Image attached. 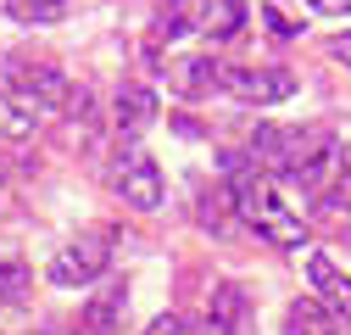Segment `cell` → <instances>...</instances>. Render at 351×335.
<instances>
[{
    "label": "cell",
    "instance_id": "cell-1",
    "mask_svg": "<svg viewBox=\"0 0 351 335\" xmlns=\"http://www.w3.org/2000/svg\"><path fill=\"white\" fill-rule=\"evenodd\" d=\"M251 162L268 168V174L301 185V190H324L335 162H340V146L324 123H306V129H279V123H262V129L245 140Z\"/></svg>",
    "mask_w": 351,
    "mask_h": 335
},
{
    "label": "cell",
    "instance_id": "cell-2",
    "mask_svg": "<svg viewBox=\"0 0 351 335\" xmlns=\"http://www.w3.org/2000/svg\"><path fill=\"white\" fill-rule=\"evenodd\" d=\"M223 168H229V185H223V190H229V207H234V218H240L245 229H256L262 240H274V246H301V240H306L301 218L285 207V196L262 179V168L251 162L245 146L229 151Z\"/></svg>",
    "mask_w": 351,
    "mask_h": 335
},
{
    "label": "cell",
    "instance_id": "cell-3",
    "mask_svg": "<svg viewBox=\"0 0 351 335\" xmlns=\"http://www.w3.org/2000/svg\"><path fill=\"white\" fill-rule=\"evenodd\" d=\"M112 190L123 196V207H134V213H156V207H162V196H167L162 168H156V157H151L140 140H123V146H117Z\"/></svg>",
    "mask_w": 351,
    "mask_h": 335
},
{
    "label": "cell",
    "instance_id": "cell-4",
    "mask_svg": "<svg viewBox=\"0 0 351 335\" xmlns=\"http://www.w3.org/2000/svg\"><path fill=\"white\" fill-rule=\"evenodd\" d=\"M106 268H112V235L106 229H90V235H78V240H67L56 251L51 268H45V279L62 285V290H78V285H101Z\"/></svg>",
    "mask_w": 351,
    "mask_h": 335
},
{
    "label": "cell",
    "instance_id": "cell-5",
    "mask_svg": "<svg viewBox=\"0 0 351 335\" xmlns=\"http://www.w3.org/2000/svg\"><path fill=\"white\" fill-rule=\"evenodd\" d=\"M229 101L240 106H274L295 95V73L290 67H223V84H217Z\"/></svg>",
    "mask_w": 351,
    "mask_h": 335
},
{
    "label": "cell",
    "instance_id": "cell-6",
    "mask_svg": "<svg viewBox=\"0 0 351 335\" xmlns=\"http://www.w3.org/2000/svg\"><path fill=\"white\" fill-rule=\"evenodd\" d=\"M6 78H12V90H17L28 106H45V112H67V106H73V84H67L51 62H23V56H12V62H6Z\"/></svg>",
    "mask_w": 351,
    "mask_h": 335
},
{
    "label": "cell",
    "instance_id": "cell-7",
    "mask_svg": "<svg viewBox=\"0 0 351 335\" xmlns=\"http://www.w3.org/2000/svg\"><path fill=\"white\" fill-rule=\"evenodd\" d=\"M123 319H128V285L123 279H101L95 297L78 313V335H117Z\"/></svg>",
    "mask_w": 351,
    "mask_h": 335
},
{
    "label": "cell",
    "instance_id": "cell-8",
    "mask_svg": "<svg viewBox=\"0 0 351 335\" xmlns=\"http://www.w3.org/2000/svg\"><path fill=\"white\" fill-rule=\"evenodd\" d=\"M156 90L151 84H123V90L112 95V129H117V140H140L151 123H156Z\"/></svg>",
    "mask_w": 351,
    "mask_h": 335
},
{
    "label": "cell",
    "instance_id": "cell-9",
    "mask_svg": "<svg viewBox=\"0 0 351 335\" xmlns=\"http://www.w3.org/2000/svg\"><path fill=\"white\" fill-rule=\"evenodd\" d=\"M306 285L324 308H335L346 324H351V274L329 257V251H306Z\"/></svg>",
    "mask_w": 351,
    "mask_h": 335
},
{
    "label": "cell",
    "instance_id": "cell-10",
    "mask_svg": "<svg viewBox=\"0 0 351 335\" xmlns=\"http://www.w3.org/2000/svg\"><path fill=\"white\" fill-rule=\"evenodd\" d=\"M167 84L184 101H201V95H212L217 84H223V62H217V56H179L167 67Z\"/></svg>",
    "mask_w": 351,
    "mask_h": 335
},
{
    "label": "cell",
    "instance_id": "cell-11",
    "mask_svg": "<svg viewBox=\"0 0 351 335\" xmlns=\"http://www.w3.org/2000/svg\"><path fill=\"white\" fill-rule=\"evenodd\" d=\"M212 330L217 335H251V297H245V285L223 279L212 290Z\"/></svg>",
    "mask_w": 351,
    "mask_h": 335
},
{
    "label": "cell",
    "instance_id": "cell-12",
    "mask_svg": "<svg viewBox=\"0 0 351 335\" xmlns=\"http://www.w3.org/2000/svg\"><path fill=\"white\" fill-rule=\"evenodd\" d=\"M201 23H206V0H162L156 23H151V51L167 45V39H179V34H190V28H201Z\"/></svg>",
    "mask_w": 351,
    "mask_h": 335
},
{
    "label": "cell",
    "instance_id": "cell-13",
    "mask_svg": "<svg viewBox=\"0 0 351 335\" xmlns=\"http://www.w3.org/2000/svg\"><path fill=\"white\" fill-rule=\"evenodd\" d=\"M340 324L346 319L335 308H324L318 297H301L285 308V335H340Z\"/></svg>",
    "mask_w": 351,
    "mask_h": 335
},
{
    "label": "cell",
    "instance_id": "cell-14",
    "mask_svg": "<svg viewBox=\"0 0 351 335\" xmlns=\"http://www.w3.org/2000/svg\"><path fill=\"white\" fill-rule=\"evenodd\" d=\"M0 140H34V106L17 90H0Z\"/></svg>",
    "mask_w": 351,
    "mask_h": 335
},
{
    "label": "cell",
    "instance_id": "cell-15",
    "mask_svg": "<svg viewBox=\"0 0 351 335\" xmlns=\"http://www.w3.org/2000/svg\"><path fill=\"white\" fill-rule=\"evenodd\" d=\"M212 39H234L245 28V0H217V6H206V23H201Z\"/></svg>",
    "mask_w": 351,
    "mask_h": 335
},
{
    "label": "cell",
    "instance_id": "cell-16",
    "mask_svg": "<svg viewBox=\"0 0 351 335\" xmlns=\"http://www.w3.org/2000/svg\"><path fill=\"white\" fill-rule=\"evenodd\" d=\"M73 0H6V17L12 23H62Z\"/></svg>",
    "mask_w": 351,
    "mask_h": 335
},
{
    "label": "cell",
    "instance_id": "cell-17",
    "mask_svg": "<svg viewBox=\"0 0 351 335\" xmlns=\"http://www.w3.org/2000/svg\"><path fill=\"white\" fill-rule=\"evenodd\" d=\"M28 285H34V274L23 263H0V308H17L28 297Z\"/></svg>",
    "mask_w": 351,
    "mask_h": 335
},
{
    "label": "cell",
    "instance_id": "cell-18",
    "mask_svg": "<svg viewBox=\"0 0 351 335\" xmlns=\"http://www.w3.org/2000/svg\"><path fill=\"white\" fill-rule=\"evenodd\" d=\"M145 335H190V330H184V319H179V313H162V319H151V330H145Z\"/></svg>",
    "mask_w": 351,
    "mask_h": 335
},
{
    "label": "cell",
    "instance_id": "cell-19",
    "mask_svg": "<svg viewBox=\"0 0 351 335\" xmlns=\"http://www.w3.org/2000/svg\"><path fill=\"white\" fill-rule=\"evenodd\" d=\"M329 56H335V62H340V67H351V28H346V34H335V39H329Z\"/></svg>",
    "mask_w": 351,
    "mask_h": 335
},
{
    "label": "cell",
    "instance_id": "cell-20",
    "mask_svg": "<svg viewBox=\"0 0 351 335\" xmlns=\"http://www.w3.org/2000/svg\"><path fill=\"white\" fill-rule=\"evenodd\" d=\"M313 12H324V17H340V12H351V0H306Z\"/></svg>",
    "mask_w": 351,
    "mask_h": 335
},
{
    "label": "cell",
    "instance_id": "cell-21",
    "mask_svg": "<svg viewBox=\"0 0 351 335\" xmlns=\"http://www.w3.org/2000/svg\"><path fill=\"white\" fill-rule=\"evenodd\" d=\"M346 174H351V146H346Z\"/></svg>",
    "mask_w": 351,
    "mask_h": 335
}]
</instances>
